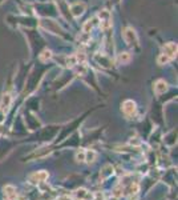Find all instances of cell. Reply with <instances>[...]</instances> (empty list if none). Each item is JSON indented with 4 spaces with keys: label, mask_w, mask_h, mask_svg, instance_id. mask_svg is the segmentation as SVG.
<instances>
[{
    "label": "cell",
    "mask_w": 178,
    "mask_h": 200,
    "mask_svg": "<svg viewBox=\"0 0 178 200\" xmlns=\"http://www.w3.org/2000/svg\"><path fill=\"white\" fill-rule=\"evenodd\" d=\"M92 25H93V23H92V21H91V20H88V21H86V23L84 24V27H82V31H84L85 33H88L89 31H91V28H92Z\"/></svg>",
    "instance_id": "obj_14"
},
{
    "label": "cell",
    "mask_w": 178,
    "mask_h": 200,
    "mask_svg": "<svg viewBox=\"0 0 178 200\" xmlns=\"http://www.w3.org/2000/svg\"><path fill=\"white\" fill-rule=\"evenodd\" d=\"M122 111L126 116H132L136 112V103L133 100H126V102L122 104Z\"/></svg>",
    "instance_id": "obj_3"
},
{
    "label": "cell",
    "mask_w": 178,
    "mask_h": 200,
    "mask_svg": "<svg viewBox=\"0 0 178 200\" xmlns=\"http://www.w3.org/2000/svg\"><path fill=\"white\" fill-rule=\"evenodd\" d=\"M168 62H170V59L168 56H165L164 53H161L160 58H158V64H166Z\"/></svg>",
    "instance_id": "obj_13"
},
{
    "label": "cell",
    "mask_w": 178,
    "mask_h": 200,
    "mask_svg": "<svg viewBox=\"0 0 178 200\" xmlns=\"http://www.w3.org/2000/svg\"><path fill=\"white\" fill-rule=\"evenodd\" d=\"M98 16H100V19H101V28L102 30L109 28V25H110V16H109L108 11H102V12H100Z\"/></svg>",
    "instance_id": "obj_5"
},
{
    "label": "cell",
    "mask_w": 178,
    "mask_h": 200,
    "mask_svg": "<svg viewBox=\"0 0 178 200\" xmlns=\"http://www.w3.org/2000/svg\"><path fill=\"white\" fill-rule=\"evenodd\" d=\"M76 64H79L76 55H72V56H68V58H66V65H68V67H75Z\"/></svg>",
    "instance_id": "obj_11"
},
{
    "label": "cell",
    "mask_w": 178,
    "mask_h": 200,
    "mask_svg": "<svg viewBox=\"0 0 178 200\" xmlns=\"http://www.w3.org/2000/svg\"><path fill=\"white\" fill-rule=\"evenodd\" d=\"M118 62H120V63H122V64L129 63V62H130V53H128V52L121 53L120 56H118Z\"/></svg>",
    "instance_id": "obj_10"
},
{
    "label": "cell",
    "mask_w": 178,
    "mask_h": 200,
    "mask_svg": "<svg viewBox=\"0 0 178 200\" xmlns=\"http://www.w3.org/2000/svg\"><path fill=\"white\" fill-rule=\"evenodd\" d=\"M71 11H72V14H73L75 18H79V16H81L82 14H84V11H85V4H84V3L77 2V3H75V4H72V5H71Z\"/></svg>",
    "instance_id": "obj_4"
},
{
    "label": "cell",
    "mask_w": 178,
    "mask_h": 200,
    "mask_svg": "<svg viewBox=\"0 0 178 200\" xmlns=\"http://www.w3.org/2000/svg\"><path fill=\"white\" fill-rule=\"evenodd\" d=\"M162 51H164V55L165 56H168L170 60L171 59H174L177 56V44L174 43H168V44H165L164 48H162Z\"/></svg>",
    "instance_id": "obj_2"
},
{
    "label": "cell",
    "mask_w": 178,
    "mask_h": 200,
    "mask_svg": "<svg viewBox=\"0 0 178 200\" xmlns=\"http://www.w3.org/2000/svg\"><path fill=\"white\" fill-rule=\"evenodd\" d=\"M51 58H52V52L49 51V49L43 51V53L40 55V60H41V62H47V60H49Z\"/></svg>",
    "instance_id": "obj_12"
},
{
    "label": "cell",
    "mask_w": 178,
    "mask_h": 200,
    "mask_svg": "<svg viewBox=\"0 0 178 200\" xmlns=\"http://www.w3.org/2000/svg\"><path fill=\"white\" fill-rule=\"evenodd\" d=\"M124 39L128 44H137L138 43V37L137 33L133 28H125L124 30Z\"/></svg>",
    "instance_id": "obj_1"
},
{
    "label": "cell",
    "mask_w": 178,
    "mask_h": 200,
    "mask_svg": "<svg viewBox=\"0 0 178 200\" xmlns=\"http://www.w3.org/2000/svg\"><path fill=\"white\" fill-rule=\"evenodd\" d=\"M4 191H5V196H7L9 200H12V199H15L16 197V190L13 187H11V186H8V187H5L4 188Z\"/></svg>",
    "instance_id": "obj_9"
},
{
    "label": "cell",
    "mask_w": 178,
    "mask_h": 200,
    "mask_svg": "<svg viewBox=\"0 0 178 200\" xmlns=\"http://www.w3.org/2000/svg\"><path fill=\"white\" fill-rule=\"evenodd\" d=\"M166 90H168V84L164 81V80H158L157 83H155L154 86V91L157 95H161V93H164Z\"/></svg>",
    "instance_id": "obj_7"
},
{
    "label": "cell",
    "mask_w": 178,
    "mask_h": 200,
    "mask_svg": "<svg viewBox=\"0 0 178 200\" xmlns=\"http://www.w3.org/2000/svg\"><path fill=\"white\" fill-rule=\"evenodd\" d=\"M9 104H11V95L9 93H5V95L3 96V99H2L0 107H2V109H7L9 107Z\"/></svg>",
    "instance_id": "obj_8"
},
{
    "label": "cell",
    "mask_w": 178,
    "mask_h": 200,
    "mask_svg": "<svg viewBox=\"0 0 178 200\" xmlns=\"http://www.w3.org/2000/svg\"><path fill=\"white\" fill-rule=\"evenodd\" d=\"M48 177V174L44 171H39V172H35V174L31 175V181L33 183H39V181H44Z\"/></svg>",
    "instance_id": "obj_6"
},
{
    "label": "cell",
    "mask_w": 178,
    "mask_h": 200,
    "mask_svg": "<svg viewBox=\"0 0 178 200\" xmlns=\"http://www.w3.org/2000/svg\"><path fill=\"white\" fill-rule=\"evenodd\" d=\"M88 196V193L85 190H79L77 191V197H80V199H85Z\"/></svg>",
    "instance_id": "obj_15"
}]
</instances>
